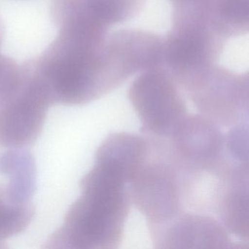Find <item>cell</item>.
Instances as JSON below:
<instances>
[{
  "label": "cell",
  "mask_w": 249,
  "mask_h": 249,
  "mask_svg": "<svg viewBox=\"0 0 249 249\" xmlns=\"http://www.w3.org/2000/svg\"><path fill=\"white\" fill-rule=\"evenodd\" d=\"M172 27L163 40L164 66L176 82L215 65L226 42L192 1L173 4Z\"/></svg>",
  "instance_id": "277c9868"
},
{
  "label": "cell",
  "mask_w": 249,
  "mask_h": 249,
  "mask_svg": "<svg viewBox=\"0 0 249 249\" xmlns=\"http://www.w3.org/2000/svg\"><path fill=\"white\" fill-rule=\"evenodd\" d=\"M212 25L227 39L249 30V0H196Z\"/></svg>",
  "instance_id": "8fae6325"
},
{
  "label": "cell",
  "mask_w": 249,
  "mask_h": 249,
  "mask_svg": "<svg viewBox=\"0 0 249 249\" xmlns=\"http://www.w3.org/2000/svg\"><path fill=\"white\" fill-rule=\"evenodd\" d=\"M5 24H4L3 21H2V18H1V17H0V48H1L2 43H3L4 39H5Z\"/></svg>",
  "instance_id": "5bb4252c"
},
{
  "label": "cell",
  "mask_w": 249,
  "mask_h": 249,
  "mask_svg": "<svg viewBox=\"0 0 249 249\" xmlns=\"http://www.w3.org/2000/svg\"><path fill=\"white\" fill-rule=\"evenodd\" d=\"M148 229L156 249H249V245L234 243L224 225L206 214L184 211Z\"/></svg>",
  "instance_id": "9c48e42d"
},
{
  "label": "cell",
  "mask_w": 249,
  "mask_h": 249,
  "mask_svg": "<svg viewBox=\"0 0 249 249\" xmlns=\"http://www.w3.org/2000/svg\"><path fill=\"white\" fill-rule=\"evenodd\" d=\"M147 137L146 157L128 183L131 202L148 227L164 224L186 211L181 171L166 138Z\"/></svg>",
  "instance_id": "3957f363"
},
{
  "label": "cell",
  "mask_w": 249,
  "mask_h": 249,
  "mask_svg": "<svg viewBox=\"0 0 249 249\" xmlns=\"http://www.w3.org/2000/svg\"><path fill=\"white\" fill-rule=\"evenodd\" d=\"M201 115L220 126L248 121L249 73H237L217 65L196 71L177 82Z\"/></svg>",
  "instance_id": "8992f818"
},
{
  "label": "cell",
  "mask_w": 249,
  "mask_h": 249,
  "mask_svg": "<svg viewBox=\"0 0 249 249\" xmlns=\"http://www.w3.org/2000/svg\"><path fill=\"white\" fill-rule=\"evenodd\" d=\"M167 139L186 174H219L232 164L243 163L229 154L219 125L201 114L186 115Z\"/></svg>",
  "instance_id": "ba28073f"
},
{
  "label": "cell",
  "mask_w": 249,
  "mask_h": 249,
  "mask_svg": "<svg viewBox=\"0 0 249 249\" xmlns=\"http://www.w3.org/2000/svg\"><path fill=\"white\" fill-rule=\"evenodd\" d=\"M53 105L34 59L19 65L15 80L0 99V145L18 149L34 144Z\"/></svg>",
  "instance_id": "5b68a950"
},
{
  "label": "cell",
  "mask_w": 249,
  "mask_h": 249,
  "mask_svg": "<svg viewBox=\"0 0 249 249\" xmlns=\"http://www.w3.org/2000/svg\"><path fill=\"white\" fill-rule=\"evenodd\" d=\"M19 65L0 53V99L8 91L18 73Z\"/></svg>",
  "instance_id": "4fadbf2b"
},
{
  "label": "cell",
  "mask_w": 249,
  "mask_h": 249,
  "mask_svg": "<svg viewBox=\"0 0 249 249\" xmlns=\"http://www.w3.org/2000/svg\"><path fill=\"white\" fill-rule=\"evenodd\" d=\"M145 0H52L55 18L107 33L115 24L134 18Z\"/></svg>",
  "instance_id": "30bf717a"
},
{
  "label": "cell",
  "mask_w": 249,
  "mask_h": 249,
  "mask_svg": "<svg viewBox=\"0 0 249 249\" xmlns=\"http://www.w3.org/2000/svg\"><path fill=\"white\" fill-rule=\"evenodd\" d=\"M107 38L59 33L34 59L55 104H87L127 80L109 49Z\"/></svg>",
  "instance_id": "6da1fadb"
},
{
  "label": "cell",
  "mask_w": 249,
  "mask_h": 249,
  "mask_svg": "<svg viewBox=\"0 0 249 249\" xmlns=\"http://www.w3.org/2000/svg\"><path fill=\"white\" fill-rule=\"evenodd\" d=\"M128 97L145 136L168 138L187 115L179 87L164 66L141 72L131 84Z\"/></svg>",
  "instance_id": "52a82bcc"
},
{
  "label": "cell",
  "mask_w": 249,
  "mask_h": 249,
  "mask_svg": "<svg viewBox=\"0 0 249 249\" xmlns=\"http://www.w3.org/2000/svg\"><path fill=\"white\" fill-rule=\"evenodd\" d=\"M81 195L46 247L118 249L132 203L126 179L116 170L95 162L81 180Z\"/></svg>",
  "instance_id": "7a4b0ae2"
},
{
  "label": "cell",
  "mask_w": 249,
  "mask_h": 249,
  "mask_svg": "<svg viewBox=\"0 0 249 249\" xmlns=\"http://www.w3.org/2000/svg\"><path fill=\"white\" fill-rule=\"evenodd\" d=\"M173 4L175 3H178V2H184V1H186V0H170Z\"/></svg>",
  "instance_id": "9a60e30c"
},
{
  "label": "cell",
  "mask_w": 249,
  "mask_h": 249,
  "mask_svg": "<svg viewBox=\"0 0 249 249\" xmlns=\"http://www.w3.org/2000/svg\"><path fill=\"white\" fill-rule=\"evenodd\" d=\"M35 215L30 198L24 197L8 188L0 186V241L26 230Z\"/></svg>",
  "instance_id": "7c38bea8"
}]
</instances>
